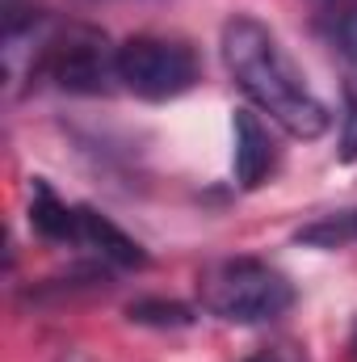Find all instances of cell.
<instances>
[{"label": "cell", "mask_w": 357, "mask_h": 362, "mask_svg": "<svg viewBox=\"0 0 357 362\" xmlns=\"http://www.w3.org/2000/svg\"><path fill=\"white\" fill-rule=\"evenodd\" d=\"M219 47H223V64L231 81L261 114H269V122H277L294 139H320L328 131L332 122L328 105L311 93L307 76L298 72V64L286 55V47L277 42V34L265 21L236 13L223 25Z\"/></svg>", "instance_id": "1"}, {"label": "cell", "mask_w": 357, "mask_h": 362, "mask_svg": "<svg viewBox=\"0 0 357 362\" xmlns=\"http://www.w3.org/2000/svg\"><path fill=\"white\" fill-rule=\"evenodd\" d=\"M30 81H51L59 93L76 97H105L118 81V47L92 25H59L34 34V59H30Z\"/></svg>", "instance_id": "2"}, {"label": "cell", "mask_w": 357, "mask_h": 362, "mask_svg": "<svg viewBox=\"0 0 357 362\" xmlns=\"http://www.w3.org/2000/svg\"><path fill=\"white\" fill-rule=\"evenodd\" d=\"M202 308L227 325H269L294 308V282L261 257L214 262L198 278Z\"/></svg>", "instance_id": "3"}, {"label": "cell", "mask_w": 357, "mask_h": 362, "mask_svg": "<svg viewBox=\"0 0 357 362\" xmlns=\"http://www.w3.org/2000/svg\"><path fill=\"white\" fill-rule=\"evenodd\" d=\"M118 81L139 101H173L198 85V55L177 38L135 34L118 47Z\"/></svg>", "instance_id": "4"}, {"label": "cell", "mask_w": 357, "mask_h": 362, "mask_svg": "<svg viewBox=\"0 0 357 362\" xmlns=\"http://www.w3.org/2000/svg\"><path fill=\"white\" fill-rule=\"evenodd\" d=\"M277 169V139L269 135L261 114L236 110L231 118V173L240 189H261Z\"/></svg>", "instance_id": "5"}, {"label": "cell", "mask_w": 357, "mask_h": 362, "mask_svg": "<svg viewBox=\"0 0 357 362\" xmlns=\"http://www.w3.org/2000/svg\"><path fill=\"white\" fill-rule=\"evenodd\" d=\"M76 249H89L97 262L105 266H122V270H139L147 266V253L139 240H131L118 223H109L101 211L80 206V219H76Z\"/></svg>", "instance_id": "6"}, {"label": "cell", "mask_w": 357, "mask_h": 362, "mask_svg": "<svg viewBox=\"0 0 357 362\" xmlns=\"http://www.w3.org/2000/svg\"><path fill=\"white\" fill-rule=\"evenodd\" d=\"M76 219H80V206H68L51 189V181H30V228H34V236L51 240V245H76Z\"/></svg>", "instance_id": "7"}, {"label": "cell", "mask_w": 357, "mask_h": 362, "mask_svg": "<svg viewBox=\"0 0 357 362\" xmlns=\"http://www.w3.org/2000/svg\"><path fill=\"white\" fill-rule=\"evenodd\" d=\"M294 240L307 245V249H324V253L357 245V202L353 206H341V211H328V215H320L311 223H303L294 232Z\"/></svg>", "instance_id": "8"}, {"label": "cell", "mask_w": 357, "mask_h": 362, "mask_svg": "<svg viewBox=\"0 0 357 362\" xmlns=\"http://www.w3.org/2000/svg\"><path fill=\"white\" fill-rule=\"evenodd\" d=\"M126 320L147 325V329H189L198 316H193V308H185L177 299H135L126 308Z\"/></svg>", "instance_id": "9"}, {"label": "cell", "mask_w": 357, "mask_h": 362, "mask_svg": "<svg viewBox=\"0 0 357 362\" xmlns=\"http://www.w3.org/2000/svg\"><path fill=\"white\" fill-rule=\"evenodd\" d=\"M341 144H337V156L345 165L357 160V64H349V76L341 85Z\"/></svg>", "instance_id": "10"}, {"label": "cell", "mask_w": 357, "mask_h": 362, "mask_svg": "<svg viewBox=\"0 0 357 362\" xmlns=\"http://www.w3.org/2000/svg\"><path fill=\"white\" fill-rule=\"evenodd\" d=\"M244 362H307L294 346H269V350H257L253 358H244Z\"/></svg>", "instance_id": "11"}, {"label": "cell", "mask_w": 357, "mask_h": 362, "mask_svg": "<svg viewBox=\"0 0 357 362\" xmlns=\"http://www.w3.org/2000/svg\"><path fill=\"white\" fill-rule=\"evenodd\" d=\"M349 362H357V325H353V333H349Z\"/></svg>", "instance_id": "12"}]
</instances>
